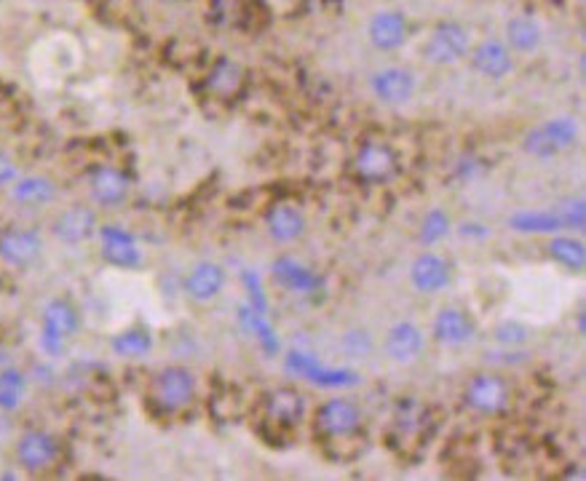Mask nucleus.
I'll use <instances>...</instances> for the list:
<instances>
[{"label": "nucleus", "instance_id": "obj_1", "mask_svg": "<svg viewBox=\"0 0 586 481\" xmlns=\"http://www.w3.org/2000/svg\"><path fill=\"white\" fill-rule=\"evenodd\" d=\"M313 430L324 447L356 444V441H361V433H364L361 407L351 399H343V396L327 399L324 404H319V410L313 415Z\"/></svg>", "mask_w": 586, "mask_h": 481}, {"label": "nucleus", "instance_id": "obj_2", "mask_svg": "<svg viewBox=\"0 0 586 481\" xmlns=\"http://www.w3.org/2000/svg\"><path fill=\"white\" fill-rule=\"evenodd\" d=\"M198 393V380L196 374L182 366V363H169L153 374L150 382V401L161 415H182L196 404Z\"/></svg>", "mask_w": 586, "mask_h": 481}, {"label": "nucleus", "instance_id": "obj_3", "mask_svg": "<svg viewBox=\"0 0 586 481\" xmlns=\"http://www.w3.org/2000/svg\"><path fill=\"white\" fill-rule=\"evenodd\" d=\"M431 430H434L431 410L420 399L408 396L394 407L391 425H389V447L405 455H415L420 447H426Z\"/></svg>", "mask_w": 586, "mask_h": 481}, {"label": "nucleus", "instance_id": "obj_4", "mask_svg": "<svg viewBox=\"0 0 586 481\" xmlns=\"http://www.w3.org/2000/svg\"><path fill=\"white\" fill-rule=\"evenodd\" d=\"M14 457H16V466L24 474H33V476L49 474L52 468H57L59 460H62V441L52 430L30 428L16 439Z\"/></svg>", "mask_w": 586, "mask_h": 481}, {"label": "nucleus", "instance_id": "obj_5", "mask_svg": "<svg viewBox=\"0 0 586 481\" xmlns=\"http://www.w3.org/2000/svg\"><path fill=\"white\" fill-rule=\"evenodd\" d=\"M464 404L474 415L498 418L512 404V388L495 372H476L474 377H469V382L464 388Z\"/></svg>", "mask_w": 586, "mask_h": 481}, {"label": "nucleus", "instance_id": "obj_6", "mask_svg": "<svg viewBox=\"0 0 586 481\" xmlns=\"http://www.w3.org/2000/svg\"><path fill=\"white\" fill-rule=\"evenodd\" d=\"M579 123L576 118H552L535 128H530L523 139V150L533 158H552L579 142Z\"/></svg>", "mask_w": 586, "mask_h": 481}, {"label": "nucleus", "instance_id": "obj_7", "mask_svg": "<svg viewBox=\"0 0 586 481\" xmlns=\"http://www.w3.org/2000/svg\"><path fill=\"white\" fill-rule=\"evenodd\" d=\"M471 52V35L469 30L458 22H439L423 46V57L428 64L437 67H450L464 57H469Z\"/></svg>", "mask_w": 586, "mask_h": 481}, {"label": "nucleus", "instance_id": "obj_8", "mask_svg": "<svg viewBox=\"0 0 586 481\" xmlns=\"http://www.w3.org/2000/svg\"><path fill=\"white\" fill-rule=\"evenodd\" d=\"M351 169L364 184H386L397 177L399 158H397L391 145L370 139V142L359 145V150L353 153Z\"/></svg>", "mask_w": 586, "mask_h": 481}, {"label": "nucleus", "instance_id": "obj_9", "mask_svg": "<svg viewBox=\"0 0 586 481\" xmlns=\"http://www.w3.org/2000/svg\"><path fill=\"white\" fill-rule=\"evenodd\" d=\"M305 396L290 388V385H282V388H274L263 396V422L271 428V430H294L300 422L305 420Z\"/></svg>", "mask_w": 586, "mask_h": 481}, {"label": "nucleus", "instance_id": "obj_10", "mask_svg": "<svg viewBox=\"0 0 586 481\" xmlns=\"http://www.w3.org/2000/svg\"><path fill=\"white\" fill-rule=\"evenodd\" d=\"M43 257V236L33 228L0 231V262L14 270H27Z\"/></svg>", "mask_w": 586, "mask_h": 481}, {"label": "nucleus", "instance_id": "obj_11", "mask_svg": "<svg viewBox=\"0 0 586 481\" xmlns=\"http://www.w3.org/2000/svg\"><path fill=\"white\" fill-rule=\"evenodd\" d=\"M97 231H100V217L91 206H83V203L62 209L52 220V236L64 246H81L86 240L97 239Z\"/></svg>", "mask_w": 586, "mask_h": 481}, {"label": "nucleus", "instance_id": "obj_12", "mask_svg": "<svg viewBox=\"0 0 586 481\" xmlns=\"http://www.w3.org/2000/svg\"><path fill=\"white\" fill-rule=\"evenodd\" d=\"M97 239L102 246V257L113 265V268H139L142 265V249L139 240L131 231L120 228V225H100Z\"/></svg>", "mask_w": 586, "mask_h": 481}, {"label": "nucleus", "instance_id": "obj_13", "mask_svg": "<svg viewBox=\"0 0 586 481\" xmlns=\"http://www.w3.org/2000/svg\"><path fill=\"white\" fill-rule=\"evenodd\" d=\"M223 289H226V268L212 262V259L196 262L182 281L185 297L190 302H198V305L215 302Z\"/></svg>", "mask_w": 586, "mask_h": 481}, {"label": "nucleus", "instance_id": "obj_14", "mask_svg": "<svg viewBox=\"0 0 586 481\" xmlns=\"http://www.w3.org/2000/svg\"><path fill=\"white\" fill-rule=\"evenodd\" d=\"M474 335H476V324L461 307H442L434 316L431 337H434V343H439L445 348H464L474 340Z\"/></svg>", "mask_w": 586, "mask_h": 481}, {"label": "nucleus", "instance_id": "obj_15", "mask_svg": "<svg viewBox=\"0 0 586 481\" xmlns=\"http://www.w3.org/2000/svg\"><path fill=\"white\" fill-rule=\"evenodd\" d=\"M131 193V180L118 169V166H108L100 164L89 172V195L97 206H120Z\"/></svg>", "mask_w": 586, "mask_h": 481}, {"label": "nucleus", "instance_id": "obj_16", "mask_svg": "<svg viewBox=\"0 0 586 481\" xmlns=\"http://www.w3.org/2000/svg\"><path fill=\"white\" fill-rule=\"evenodd\" d=\"M383 351L386 356L394 361V363H415L426 354V335L418 324L412 321H399L394 324L389 332H386V340H383Z\"/></svg>", "mask_w": 586, "mask_h": 481}, {"label": "nucleus", "instance_id": "obj_17", "mask_svg": "<svg viewBox=\"0 0 586 481\" xmlns=\"http://www.w3.org/2000/svg\"><path fill=\"white\" fill-rule=\"evenodd\" d=\"M370 89L383 105H405L415 97L418 83H415V75L408 67H383V70L372 72Z\"/></svg>", "mask_w": 586, "mask_h": 481}, {"label": "nucleus", "instance_id": "obj_18", "mask_svg": "<svg viewBox=\"0 0 586 481\" xmlns=\"http://www.w3.org/2000/svg\"><path fill=\"white\" fill-rule=\"evenodd\" d=\"M244 83H246V72L231 57H220L204 75V91L217 102H234L244 91Z\"/></svg>", "mask_w": 586, "mask_h": 481}, {"label": "nucleus", "instance_id": "obj_19", "mask_svg": "<svg viewBox=\"0 0 586 481\" xmlns=\"http://www.w3.org/2000/svg\"><path fill=\"white\" fill-rule=\"evenodd\" d=\"M450 278H453V268L437 251H423L410 265V281L418 292H426V295L442 292L450 284Z\"/></svg>", "mask_w": 586, "mask_h": 481}, {"label": "nucleus", "instance_id": "obj_20", "mask_svg": "<svg viewBox=\"0 0 586 481\" xmlns=\"http://www.w3.org/2000/svg\"><path fill=\"white\" fill-rule=\"evenodd\" d=\"M471 54V67L482 75V78H490V80H501L506 78L512 70H514V57H512V49L498 41V38H487L482 41Z\"/></svg>", "mask_w": 586, "mask_h": 481}, {"label": "nucleus", "instance_id": "obj_21", "mask_svg": "<svg viewBox=\"0 0 586 481\" xmlns=\"http://www.w3.org/2000/svg\"><path fill=\"white\" fill-rule=\"evenodd\" d=\"M287 366L293 369L294 374H300V377H305V380H311L316 385H327V388H343V385H353L359 380L356 372H351V369H327L311 354H300V351H293L287 356Z\"/></svg>", "mask_w": 586, "mask_h": 481}, {"label": "nucleus", "instance_id": "obj_22", "mask_svg": "<svg viewBox=\"0 0 586 481\" xmlns=\"http://www.w3.org/2000/svg\"><path fill=\"white\" fill-rule=\"evenodd\" d=\"M367 33L378 52H397L408 43V19L399 11H380L372 16Z\"/></svg>", "mask_w": 586, "mask_h": 481}, {"label": "nucleus", "instance_id": "obj_23", "mask_svg": "<svg viewBox=\"0 0 586 481\" xmlns=\"http://www.w3.org/2000/svg\"><path fill=\"white\" fill-rule=\"evenodd\" d=\"M265 228H268L271 239L276 240V243H282V246H287V243H294V240L303 239V233H305V217L293 203H276L265 214Z\"/></svg>", "mask_w": 586, "mask_h": 481}, {"label": "nucleus", "instance_id": "obj_24", "mask_svg": "<svg viewBox=\"0 0 586 481\" xmlns=\"http://www.w3.org/2000/svg\"><path fill=\"white\" fill-rule=\"evenodd\" d=\"M274 281L294 295H311L322 284L319 276L308 265H303L300 259H294L290 254H284L274 262Z\"/></svg>", "mask_w": 586, "mask_h": 481}, {"label": "nucleus", "instance_id": "obj_25", "mask_svg": "<svg viewBox=\"0 0 586 481\" xmlns=\"http://www.w3.org/2000/svg\"><path fill=\"white\" fill-rule=\"evenodd\" d=\"M11 198L22 206H30V209H38V206H49L57 201V182L49 180V177H41V174H27L14 182L11 187Z\"/></svg>", "mask_w": 586, "mask_h": 481}, {"label": "nucleus", "instance_id": "obj_26", "mask_svg": "<svg viewBox=\"0 0 586 481\" xmlns=\"http://www.w3.org/2000/svg\"><path fill=\"white\" fill-rule=\"evenodd\" d=\"M43 326L57 332L62 337H67V340H72V335L81 326V313L70 300L54 297V300L46 302V307H43Z\"/></svg>", "mask_w": 586, "mask_h": 481}, {"label": "nucleus", "instance_id": "obj_27", "mask_svg": "<svg viewBox=\"0 0 586 481\" xmlns=\"http://www.w3.org/2000/svg\"><path fill=\"white\" fill-rule=\"evenodd\" d=\"M509 228L517 233H525V236H535V233H557V231H562V222H560L557 209L554 212L525 209V212H514L509 217Z\"/></svg>", "mask_w": 586, "mask_h": 481}, {"label": "nucleus", "instance_id": "obj_28", "mask_svg": "<svg viewBox=\"0 0 586 481\" xmlns=\"http://www.w3.org/2000/svg\"><path fill=\"white\" fill-rule=\"evenodd\" d=\"M543 41V30L533 16H514L506 24V46L520 52V54H530L541 46Z\"/></svg>", "mask_w": 586, "mask_h": 481}, {"label": "nucleus", "instance_id": "obj_29", "mask_svg": "<svg viewBox=\"0 0 586 481\" xmlns=\"http://www.w3.org/2000/svg\"><path fill=\"white\" fill-rule=\"evenodd\" d=\"M549 257L571 273H581L586 265L584 243L573 236H554L549 240Z\"/></svg>", "mask_w": 586, "mask_h": 481}, {"label": "nucleus", "instance_id": "obj_30", "mask_svg": "<svg viewBox=\"0 0 586 481\" xmlns=\"http://www.w3.org/2000/svg\"><path fill=\"white\" fill-rule=\"evenodd\" d=\"M110 348L123 359H142V356H148L153 351V337H150V332H145L139 326H131V329L120 332L110 340Z\"/></svg>", "mask_w": 586, "mask_h": 481}, {"label": "nucleus", "instance_id": "obj_31", "mask_svg": "<svg viewBox=\"0 0 586 481\" xmlns=\"http://www.w3.org/2000/svg\"><path fill=\"white\" fill-rule=\"evenodd\" d=\"M238 321L246 326V329H252L255 335H257V340H260V345H265V351H279V340H276V332L271 329V324H268V318H265V313H257L252 305H244V307H238Z\"/></svg>", "mask_w": 586, "mask_h": 481}, {"label": "nucleus", "instance_id": "obj_32", "mask_svg": "<svg viewBox=\"0 0 586 481\" xmlns=\"http://www.w3.org/2000/svg\"><path fill=\"white\" fill-rule=\"evenodd\" d=\"M27 391V377L19 369L0 372V410H16Z\"/></svg>", "mask_w": 586, "mask_h": 481}, {"label": "nucleus", "instance_id": "obj_33", "mask_svg": "<svg viewBox=\"0 0 586 481\" xmlns=\"http://www.w3.org/2000/svg\"><path fill=\"white\" fill-rule=\"evenodd\" d=\"M450 231H453L450 217H447L442 209H434V212H428V214L423 217L418 239H420V243H426V246H434V243H439L442 239H447Z\"/></svg>", "mask_w": 586, "mask_h": 481}, {"label": "nucleus", "instance_id": "obj_34", "mask_svg": "<svg viewBox=\"0 0 586 481\" xmlns=\"http://www.w3.org/2000/svg\"><path fill=\"white\" fill-rule=\"evenodd\" d=\"M493 340L504 348H520L528 343V326L520 321H501L493 329Z\"/></svg>", "mask_w": 586, "mask_h": 481}, {"label": "nucleus", "instance_id": "obj_35", "mask_svg": "<svg viewBox=\"0 0 586 481\" xmlns=\"http://www.w3.org/2000/svg\"><path fill=\"white\" fill-rule=\"evenodd\" d=\"M557 214H560V222H562V228L581 231V228H584V220H586L584 198H571V201H565V203L557 209Z\"/></svg>", "mask_w": 586, "mask_h": 481}, {"label": "nucleus", "instance_id": "obj_36", "mask_svg": "<svg viewBox=\"0 0 586 481\" xmlns=\"http://www.w3.org/2000/svg\"><path fill=\"white\" fill-rule=\"evenodd\" d=\"M343 351L349 356H364L372 351V335L364 332V329H351L343 335Z\"/></svg>", "mask_w": 586, "mask_h": 481}, {"label": "nucleus", "instance_id": "obj_37", "mask_svg": "<svg viewBox=\"0 0 586 481\" xmlns=\"http://www.w3.org/2000/svg\"><path fill=\"white\" fill-rule=\"evenodd\" d=\"M244 287H246V292H249V297H252V307H255L257 313H265V310H268L265 292H263V284H260V278H257L252 270H246V273H244Z\"/></svg>", "mask_w": 586, "mask_h": 481}, {"label": "nucleus", "instance_id": "obj_38", "mask_svg": "<svg viewBox=\"0 0 586 481\" xmlns=\"http://www.w3.org/2000/svg\"><path fill=\"white\" fill-rule=\"evenodd\" d=\"M16 180H19V166H16V161H14L5 150H0V187H11Z\"/></svg>", "mask_w": 586, "mask_h": 481}, {"label": "nucleus", "instance_id": "obj_39", "mask_svg": "<svg viewBox=\"0 0 586 481\" xmlns=\"http://www.w3.org/2000/svg\"><path fill=\"white\" fill-rule=\"evenodd\" d=\"M458 236H464V239H487V228L476 225V222H464L458 228Z\"/></svg>", "mask_w": 586, "mask_h": 481}, {"label": "nucleus", "instance_id": "obj_40", "mask_svg": "<svg viewBox=\"0 0 586 481\" xmlns=\"http://www.w3.org/2000/svg\"><path fill=\"white\" fill-rule=\"evenodd\" d=\"M474 166H476V158H464V161H461V166H458V174L476 177V174H479V169H474Z\"/></svg>", "mask_w": 586, "mask_h": 481}, {"label": "nucleus", "instance_id": "obj_41", "mask_svg": "<svg viewBox=\"0 0 586 481\" xmlns=\"http://www.w3.org/2000/svg\"><path fill=\"white\" fill-rule=\"evenodd\" d=\"M167 3H177V0H167Z\"/></svg>", "mask_w": 586, "mask_h": 481}]
</instances>
